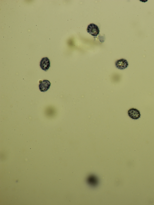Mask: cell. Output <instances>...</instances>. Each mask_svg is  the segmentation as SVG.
<instances>
[{"instance_id": "cell-1", "label": "cell", "mask_w": 154, "mask_h": 205, "mask_svg": "<svg viewBox=\"0 0 154 205\" xmlns=\"http://www.w3.org/2000/svg\"><path fill=\"white\" fill-rule=\"evenodd\" d=\"M87 31L88 33L93 36H97L100 32L98 27L94 24H91L89 25Z\"/></svg>"}, {"instance_id": "cell-5", "label": "cell", "mask_w": 154, "mask_h": 205, "mask_svg": "<svg viewBox=\"0 0 154 205\" xmlns=\"http://www.w3.org/2000/svg\"><path fill=\"white\" fill-rule=\"evenodd\" d=\"M128 113L130 118L135 120L139 118L141 115L140 111L134 108L130 109L128 111Z\"/></svg>"}, {"instance_id": "cell-6", "label": "cell", "mask_w": 154, "mask_h": 205, "mask_svg": "<svg viewBox=\"0 0 154 205\" xmlns=\"http://www.w3.org/2000/svg\"><path fill=\"white\" fill-rule=\"evenodd\" d=\"M88 182L93 185H95L97 183V180L96 178L93 176H91L88 179Z\"/></svg>"}, {"instance_id": "cell-4", "label": "cell", "mask_w": 154, "mask_h": 205, "mask_svg": "<svg viewBox=\"0 0 154 205\" xmlns=\"http://www.w3.org/2000/svg\"><path fill=\"white\" fill-rule=\"evenodd\" d=\"M40 66L43 70L47 71L50 66V63L49 59L47 57L42 58L40 61Z\"/></svg>"}, {"instance_id": "cell-2", "label": "cell", "mask_w": 154, "mask_h": 205, "mask_svg": "<svg viewBox=\"0 0 154 205\" xmlns=\"http://www.w3.org/2000/svg\"><path fill=\"white\" fill-rule=\"evenodd\" d=\"M39 89L41 92H45L47 91L50 88L51 84L50 81L47 80L39 81Z\"/></svg>"}, {"instance_id": "cell-3", "label": "cell", "mask_w": 154, "mask_h": 205, "mask_svg": "<svg viewBox=\"0 0 154 205\" xmlns=\"http://www.w3.org/2000/svg\"><path fill=\"white\" fill-rule=\"evenodd\" d=\"M115 66L118 69L123 70L127 68L128 64L127 60L122 58L118 60L115 62Z\"/></svg>"}]
</instances>
